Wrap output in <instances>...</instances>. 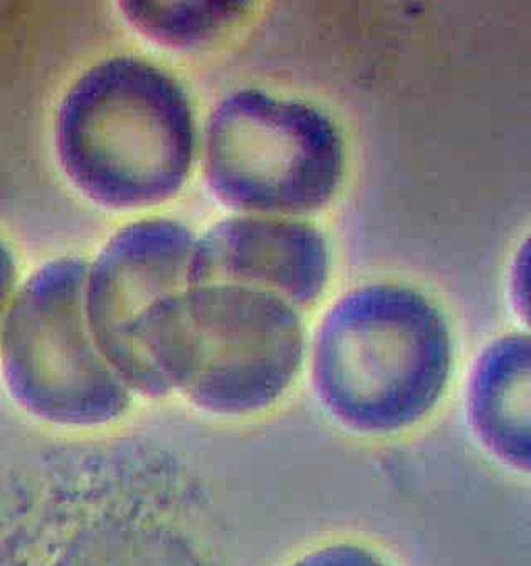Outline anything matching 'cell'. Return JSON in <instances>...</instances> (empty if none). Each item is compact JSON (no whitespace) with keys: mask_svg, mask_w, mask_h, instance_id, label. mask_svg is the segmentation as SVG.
<instances>
[{"mask_svg":"<svg viewBox=\"0 0 531 566\" xmlns=\"http://www.w3.org/2000/svg\"><path fill=\"white\" fill-rule=\"evenodd\" d=\"M17 268L15 260L7 245L0 241V336L4 328V319L9 314V307L13 303V291H15Z\"/></svg>","mask_w":531,"mask_h":566,"instance_id":"12","label":"cell"},{"mask_svg":"<svg viewBox=\"0 0 531 566\" xmlns=\"http://www.w3.org/2000/svg\"><path fill=\"white\" fill-rule=\"evenodd\" d=\"M452 343L442 314L400 284H367L317 326L312 376L331 416L360 433L403 432L447 388Z\"/></svg>","mask_w":531,"mask_h":566,"instance_id":"2","label":"cell"},{"mask_svg":"<svg viewBox=\"0 0 531 566\" xmlns=\"http://www.w3.org/2000/svg\"><path fill=\"white\" fill-rule=\"evenodd\" d=\"M133 28L170 49H198L248 15L249 2H118Z\"/></svg>","mask_w":531,"mask_h":566,"instance_id":"9","label":"cell"},{"mask_svg":"<svg viewBox=\"0 0 531 566\" xmlns=\"http://www.w3.org/2000/svg\"><path fill=\"white\" fill-rule=\"evenodd\" d=\"M146 353L170 392L216 416H249L295 380L303 326L287 301L262 291L187 286L149 317Z\"/></svg>","mask_w":531,"mask_h":566,"instance_id":"3","label":"cell"},{"mask_svg":"<svg viewBox=\"0 0 531 566\" xmlns=\"http://www.w3.org/2000/svg\"><path fill=\"white\" fill-rule=\"evenodd\" d=\"M345 146L312 104L241 90L212 111L204 135V175L218 200L253 214L301 217L334 198Z\"/></svg>","mask_w":531,"mask_h":566,"instance_id":"4","label":"cell"},{"mask_svg":"<svg viewBox=\"0 0 531 566\" xmlns=\"http://www.w3.org/2000/svg\"><path fill=\"white\" fill-rule=\"evenodd\" d=\"M511 300L514 312L531 326V234L514 255L511 268Z\"/></svg>","mask_w":531,"mask_h":566,"instance_id":"11","label":"cell"},{"mask_svg":"<svg viewBox=\"0 0 531 566\" xmlns=\"http://www.w3.org/2000/svg\"><path fill=\"white\" fill-rule=\"evenodd\" d=\"M87 268L61 258L19 289L2 328V376L32 416L59 426L111 423L132 390L98 349L85 314Z\"/></svg>","mask_w":531,"mask_h":566,"instance_id":"5","label":"cell"},{"mask_svg":"<svg viewBox=\"0 0 531 566\" xmlns=\"http://www.w3.org/2000/svg\"><path fill=\"white\" fill-rule=\"evenodd\" d=\"M59 163L108 210L175 198L196 156V120L181 84L135 56H113L69 87L54 120Z\"/></svg>","mask_w":531,"mask_h":566,"instance_id":"1","label":"cell"},{"mask_svg":"<svg viewBox=\"0 0 531 566\" xmlns=\"http://www.w3.org/2000/svg\"><path fill=\"white\" fill-rule=\"evenodd\" d=\"M291 566H388L374 549L351 542L312 549Z\"/></svg>","mask_w":531,"mask_h":566,"instance_id":"10","label":"cell"},{"mask_svg":"<svg viewBox=\"0 0 531 566\" xmlns=\"http://www.w3.org/2000/svg\"><path fill=\"white\" fill-rule=\"evenodd\" d=\"M467 419L502 465L531 475V334H507L483 350L467 388Z\"/></svg>","mask_w":531,"mask_h":566,"instance_id":"8","label":"cell"},{"mask_svg":"<svg viewBox=\"0 0 531 566\" xmlns=\"http://www.w3.org/2000/svg\"><path fill=\"white\" fill-rule=\"evenodd\" d=\"M196 239L166 218L116 231L87 268L85 314L92 336L129 390L165 397L170 390L152 367L146 328L156 307L189 286Z\"/></svg>","mask_w":531,"mask_h":566,"instance_id":"6","label":"cell"},{"mask_svg":"<svg viewBox=\"0 0 531 566\" xmlns=\"http://www.w3.org/2000/svg\"><path fill=\"white\" fill-rule=\"evenodd\" d=\"M329 281L326 239L308 222L237 217L199 237L189 286H241L289 305L314 303Z\"/></svg>","mask_w":531,"mask_h":566,"instance_id":"7","label":"cell"}]
</instances>
